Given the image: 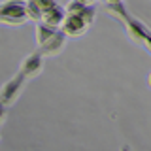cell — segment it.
Segmentation results:
<instances>
[{
	"mask_svg": "<svg viewBox=\"0 0 151 151\" xmlns=\"http://www.w3.org/2000/svg\"><path fill=\"white\" fill-rule=\"evenodd\" d=\"M79 15H81V19L91 27L94 23V19H96V8H94V6H85V9L79 13Z\"/></svg>",
	"mask_w": 151,
	"mask_h": 151,
	"instance_id": "12",
	"label": "cell"
},
{
	"mask_svg": "<svg viewBox=\"0 0 151 151\" xmlns=\"http://www.w3.org/2000/svg\"><path fill=\"white\" fill-rule=\"evenodd\" d=\"M6 117H8V106H6L2 100H0V125L6 121Z\"/></svg>",
	"mask_w": 151,
	"mask_h": 151,
	"instance_id": "14",
	"label": "cell"
},
{
	"mask_svg": "<svg viewBox=\"0 0 151 151\" xmlns=\"http://www.w3.org/2000/svg\"><path fill=\"white\" fill-rule=\"evenodd\" d=\"M125 28H127V34L132 42H136V44H144L145 36L149 34V28L144 25L142 21L138 19H129V23H125Z\"/></svg>",
	"mask_w": 151,
	"mask_h": 151,
	"instance_id": "6",
	"label": "cell"
},
{
	"mask_svg": "<svg viewBox=\"0 0 151 151\" xmlns=\"http://www.w3.org/2000/svg\"><path fill=\"white\" fill-rule=\"evenodd\" d=\"M27 13H28V19H30V21L40 23L42 15H44V9L38 6L34 0H27Z\"/></svg>",
	"mask_w": 151,
	"mask_h": 151,
	"instance_id": "10",
	"label": "cell"
},
{
	"mask_svg": "<svg viewBox=\"0 0 151 151\" xmlns=\"http://www.w3.org/2000/svg\"><path fill=\"white\" fill-rule=\"evenodd\" d=\"M106 4H117V2H123V0H104Z\"/></svg>",
	"mask_w": 151,
	"mask_h": 151,
	"instance_id": "17",
	"label": "cell"
},
{
	"mask_svg": "<svg viewBox=\"0 0 151 151\" xmlns=\"http://www.w3.org/2000/svg\"><path fill=\"white\" fill-rule=\"evenodd\" d=\"M81 2L85 4V6H94V2H96V0H81Z\"/></svg>",
	"mask_w": 151,
	"mask_h": 151,
	"instance_id": "16",
	"label": "cell"
},
{
	"mask_svg": "<svg viewBox=\"0 0 151 151\" xmlns=\"http://www.w3.org/2000/svg\"><path fill=\"white\" fill-rule=\"evenodd\" d=\"M87 28H89V25L81 19V15H68L66 13V19H64L63 27H60V30L68 38H79L87 32Z\"/></svg>",
	"mask_w": 151,
	"mask_h": 151,
	"instance_id": "4",
	"label": "cell"
},
{
	"mask_svg": "<svg viewBox=\"0 0 151 151\" xmlns=\"http://www.w3.org/2000/svg\"><path fill=\"white\" fill-rule=\"evenodd\" d=\"M66 19V9L63 6H53V8H47L44 12V15H42V23H45V25L53 27V28H60L63 27Z\"/></svg>",
	"mask_w": 151,
	"mask_h": 151,
	"instance_id": "7",
	"label": "cell"
},
{
	"mask_svg": "<svg viewBox=\"0 0 151 151\" xmlns=\"http://www.w3.org/2000/svg\"><path fill=\"white\" fill-rule=\"evenodd\" d=\"M34 2H36V4H38V6H40L42 9H44V12H45L47 8H53V6H57V0H34Z\"/></svg>",
	"mask_w": 151,
	"mask_h": 151,
	"instance_id": "13",
	"label": "cell"
},
{
	"mask_svg": "<svg viewBox=\"0 0 151 151\" xmlns=\"http://www.w3.org/2000/svg\"><path fill=\"white\" fill-rule=\"evenodd\" d=\"M42 70H44V57H42L40 51L27 55L25 59H23L21 66H19V74L25 76L27 79H34V78H38V76L42 74Z\"/></svg>",
	"mask_w": 151,
	"mask_h": 151,
	"instance_id": "3",
	"label": "cell"
},
{
	"mask_svg": "<svg viewBox=\"0 0 151 151\" xmlns=\"http://www.w3.org/2000/svg\"><path fill=\"white\" fill-rule=\"evenodd\" d=\"M66 40H68V36H66L63 30H57L53 38H49L44 45L38 47V51L42 53V57H55V55H59L60 51L64 49Z\"/></svg>",
	"mask_w": 151,
	"mask_h": 151,
	"instance_id": "5",
	"label": "cell"
},
{
	"mask_svg": "<svg viewBox=\"0 0 151 151\" xmlns=\"http://www.w3.org/2000/svg\"><path fill=\"white\" fill-rule=\"evenodd\" d=\"M147 83H149V87H151V72H149V78H147Z\"/></svg>",
	"mask_w": 151,
	"mask_h": 151,
	"instance_id": "19",
	"label": "cell"
},
{
	"mask_svg": "<svg viewBox=\"0 0 151 151\" xmlns=\"http://www.w3.org/2000/svg\"><path fill=\"white\" fill-rule=\"evenodd\" d=\"M142 45H144L145 49H147L149 53H151V32H149L147 36H145V40H144V44H142Z\"/></svg>",
	"mask_w": 151,
	"mask_h": 151,
	"instance_id": "15",
	"label": "cell"
},
{
	"mask_svg": "<svg viewBox=\"0 0 151 151\" xmlns=\"http://www.w3.org/2000/svg\"><path fill=\"white\" fill-rule=\"evenodd\" d=\"M119 151H130V147H129V145H121Z\"/></svg>",
	"mask_w": 151,
	"mask_h": 151,
	"instance_id": "18",
	"label": "cell"
},
{
	"mask_svg": "<svg viewBox=\"0 0 151 151\" xmlns=\"http://www.w3.org/2000/svg\"><path fill=\"white\" fill-rule=\"evenodd\" d=\"M0 6H2V2H0Z\"/></svg>",
	"mask_w": 151,
	"mask_h": 151,
	"instance_id": "20",
	"label": "cell"
},
{
	"mask_svg": "<svg viewBox=\"0 0 151 151\" xmlns=\"http://www.w3.org/2000/svg\"><path fill=\"white\" fill-rule=\"evenodd\" d=\"M27 81H28V79L25 78V76H21L17 72L13 78H9L8 81L0 87V100L6 104V106H12V104L21 96V93H23V89H25Z\"/></svg>",
	"mask_w": 151,
	"mask_h": 151,
	"instance_id": "2",
	"label": "cell"
},
{
	"mask_svg": "<svg viewBox=\"0 0 151 151\" xmlns=\"http://www.w3.org/2000/svg\"><path fill=\"white\" fill-rule=\"evenodd\" d=\"M57 30H59V28H53V27L45 25V23H42V21L36 23V42H38V47L44 45L49 38H53Z\"/></svg>",
	"mask_w": 151,
	"mask_h": 151,
	"instance_id": "8",
	"label": "cell"
},
{
	"mask_svg": "<svg viewBox=\"0 0 151 151\" xmlns=\"http://www.w3.org/2000/svg\"><path fill=\"white\" fill-rule=\"evenodd\" d=\"M64 9H66L68 15H79V13L85 9V4L81 2V0H70V2L64 6Z\"/></svg>",
	"mask_w": 151,
	"mask_h": 151,
	"instance_id": "11",
	"label": "cell"
},
{
	"mask_svg": "<svg viewBox=\"0 0 151 151\" xmlns=\"http://www.w3.org/2000/svg\"><path fill=\"white\" fill-rule=\"evenodd\" d=\"M106 12L110 13L111 17H115L117 21H121L123 25H125V23H129V19H130V15H129V12H127V8H125V4H123V2L106 4Z\"/></svg>",
	"mask_w": 151,
	"mask_h": 151,
	"instance_id": "9",
	"label": "cell"
},
{
	"mask_svg": "<svg viewBox=\"0 0 151 151\" xmlns=\"http://www.w3.org/2000/svg\"><path fill=\"white\" fill-rule=\"evenodd\" d=\"M28 21L27 0H4L0 6V23L6 25H23Z\"/></svg>",
	"mask_w": 151,
	"mask_h": 151,
	"instance_id": "1",
	"label": "cell"
}]
</instances>
